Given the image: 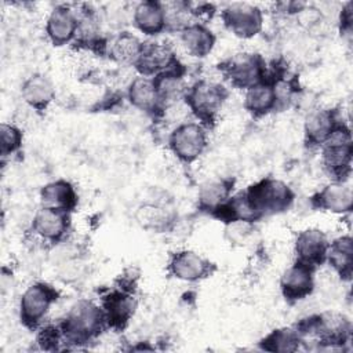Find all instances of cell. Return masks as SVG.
<instances>
[{
    "instance_id": "obj_1",
    "label": "cell",
    "mask_w": 353,
    "mask_h": 353,
    "mask_svg": "<svg viewBox=\"0 0 353 353\" xmlns=\"http://www.w3.org/2000/svg\"><path fill=\"white\" fill-rule=\"evenodd\" d=\"M294 192L280 179L265 178L245 190L230 196L214 215L228 222H254L291 207Z\"/></svg>"
},
{
    "instance_id": "obj_2",
    "label": "cell",
    "mask_w": 353,
    "mask_h": 353,
    "mask_svg": "<svg viewBox=\"0 0 353 353\" xmlns=\"http://www.w3.org/2000/svg\"><path fill=\"white\" fill-rule=\"evenodd\" d=\"M59 327L65 339L84 343L97 338L108 327V321L101 306L88 299H80L69 309Z\"/></svg>"
},
{
    "instance_id": "obj_3",
    "label": "cell",
    "mask_w": 353,
    "mask_h": 353,
    "mask_svg": "<svg viewBox=\"0 0 353 353\" xmlns=\"http://www.w3.org/2000/svg\"><path fill=\"white\" fill-rule=\"evenodd\" d=\"M226 97L228 91L223 85L205 79L196 81L185 91L183 95L188 108L203 125L215 120Z\"/></svg>"
},
{
    "instance_id": "obj_4",
    "label": "cell",
    "mask_w": 353,
    "mask_h": 353,
    "mask_svg": "<svg viewBox=\"0 0 353 353\" xmlns=\"http://www.w3.org/2000/svg\"><path fill=\"white\" fill-rule=\"evenodd\" d=\"M321 146V159L325 171L335 181H343L352 168L353 146L350 130L345 124L338 123L328 139Z\"/></svg>"
},
{
    "instance_id": "obj_5",
    "label": "cell",
    "mask_w": 353,
    "mask_h": 353,
    "mask_svg": "<svg viewBox=\"0 0 353 353\" xmlns=\"http://www.w3.org/2000/svg\"><path fill=\"white\" fill-rule=\"evenodd\" d=\"M265 61L259 54L240 52L222 62L219 69L233 87L248 90L265 80Z\"/></svg>"
},
{
    "instance_id": "obj_6",
    "label": "cell",
    "mask_w": 353,
    "mask_h": 353,
    "mask_svg": "<svg viewBox=\"0 0 353 353\" xmlns=\"http://www.w3.org/2000/svg\"><path fill=\"white\" fill-rule=\"evenodd\" d=\"M296 331L301 336L305 334H313L324 343L336 345L343 343L349 338L350 323L341 313L325 312L305 319L296 325Z\"/></svg>"
},
{
    "instance_id": "obj_7",
    "label": "cell",
    "mask_w": 353,
    "mask_h": 353,
    "mask_svg": "<svg viewBox=\"0 0 353 353\" xmlns=\"http://www.w3.org/2000/svg\"><path fill=\"white\" fill-rule=\"evenodd\" d=\"M57 299L58 291L52 285L47 283H34L29 285L19 302V317L23 325L34 330Z\"/></svg>"
},
{
    "instance_id": "obj_8",
    "label": "cell",
    "mask_w": 353,
    "mask_h": 353,
    "mask_svg": "<svg viewBox=\"0 0 353 353\" xmlns=\"http://www.w3.org/2000/svg\"><path fill=\"white\" fill-rule=\"evenodd\" d=\"M171 152L183 163L197 160L207 148V131L201 123H182L168 138Z\"/></svg>"
},
{
    "instance_id": "obj_9",
    "label": "cell",
    "mask_w": 353,
    "mask_h": 353,
    "mask_svg": "<svg viewBox=\"0 0 353 353\" xmlns=\"http://www.w3.org/2000/svg\"><path fill=\"white\" fill-rule=\"evenodd\" d=\"M221 17L226 29L241 39L256 36L263 23L262 11L248 3H232L222 10Z\"/></svg>"
},
{
    "instance_id": "obj_10",
    "label": "cell",
    "mask_w": 353,
    "mask_h": 353,
    "mask_svg": "<svg viewBox=\"0 0 353 353\" xmlns=\"http://www.w3.org/2000/svg\"><path fill=\"white\" fill-rule=\"evenodd\" d=\"M313 272L314 268L298 261L284 270L280 279V290L285 301L296 302L312 294L314 288Z\"/></svg>"
},
{
    "instance_id": "obj_11",
    "label": "cell",
    "mask_w": 353,
    "mask_h": 353,
    "mask_svg": "<svg viewBox=\"0 0 353 353\" xmlns=\"http://www.w3.org/2000/svg\"><path fill=\"white\" fill-rule=\"evenodd\" d=\"M79 29L77 11L69 6L59 4L50 12L46 23V33L54 46H63L76 39Z\"/></svg>"
},
{
    "instance_id": "obj_12",
    "label": "cell",
    "mask_w": 353,
    "mask_h": 353,
    "mask_svg": "<svg viewBox=\"0 0 353 353\" xmlns=\"http://www.w3.org/2000/svg\"><path fill=\"white\" fill-rule=\"evenodd\" d=\"M70 226V212L43 207L37 210L32 221V230L50 243L61 241Z\"/></svg>"
},
{
    "instance_id": "obj_13",
    "label": "cell",
    "mask_w": 353,
    "mask_h": 353,
    "mask_svg": "<svg viewBox=\"0 0 353 353\" xmlns=\"http://www.w3.org/2000/svg\"><path fill=\"white\" fill-rule=\"evenodd\" d=\"M330 241L323 230L310 228L298 233L295 239L296 261L312 268L325 262Z\"/></svg>"
},
{
    "instance_id": "obj_14",
    "label": "cell",
    "mask_w": 353,
    "mask_h": 353,
    "mask_svg": "<svg viewBox=\"0 0 353 353\" xmlns=\"http://www.w3.org/2000/svg\"><path fill=\"white\" fill-rule=\"evenodd\" d=\"M168 272L183 281H199L211 273V263L208 259L192 250H182L171 255L168 262Z\"/></svg>"
},
{
    "instance_id": "obj_15",
    "label": "cell",
    "mask_w": 353,
    "mask_h": 353,
    "mask_svg": "<svg viewBox=\"0 0 353 353\" xmlns=\"http://www.w3.org/2000/svg\"><path fill=\"white\" fill-rule=\"evenodd\" d=\"M175 65H178V62L168 46L163 43H143L142 52L134 66L139 76L154 77Z\"/></svg>"
},
{
    "instance_id": "obj_16",
    "label": "cell",
    "mask_w": 353,
    "mask_h": 353,
    "mask_svg": "<svg viewBox=\"0 0 353 353\" xmlns=\"http://www.w3.org/2000/svg\"><path fill=\"white\" fill-rule=\"evenodd\" d=\"M312 203L316 208L335 212L346 214L350 212L353 205V190L349 183L343 181H334L332 183L324 186L312 197Z\"/></svg>"
},
{
    "instance_id": "obj_17",
    "label": "cell",
    "mask_w": 353,
    "mask_h": 353,
    "mask_svg": "<svg viewBox=\"0 0 353 353\" xmlns=\"http://www.w3.org/2000/svg\"><path fill=\"white\" fill-rule=\"evenodd\" d=\"M135 28L148 36H154L165 30L164 4L154 0L141 1L135 6L132 14Z\"/></svg>"
},
{
    "instance_id": "obj_18",
    "label": "cell",
    "mask_w": 353,
    "mask_h": 353,
    "mask_svg": "<svg viewBox=\"0 0 353 353\" xmlns=\"http://www.w3.org/2000/svg\"><path fill=\"white\" fill-rule=\"evenodd\" d=\"M279 103L276 83L263 80L245 91L244 108L254 117H262L274 110Z\"/></svg>"
},
{
    "instance_id": "obj_19",
    "label": "cell",
    "mask_w": 353,
    "mask_h": 353,
    "mask_svg": "<svg viewBox=\"0 0 353 353\" xmlns=\"http://www.w3.org/2000/svg\"><path fill=\"white\" fill-rule=\"evenodd\" d=\"M43 207L72 212L77 205V193L66 179H57L44 185L40 190Z\"/></svg>"
},
{
    "instance_id": "obj_20",
    "label": "cell",
    "mask_w": 353,
    "mask_h": 353,
    "mask_svg": "<svg viewBox=\"0 0 353 353\" xmlns=\"http://www.w3.org/2000/svg\"><path fill=\"white\" fill-rule=\"evenodd\" d=\"M127 98L134 108L145 113L154 114L157 110L163 108L152 77H135L128 85Z\"/></svg>"
},
{
    "instance_id": "obj_21",
    "label": "cell",
    "mask_w": 353,
    "mask_h": 353,
    "mask_svg": "<svg viewBox=\"0 0 353 353\" xmlns=\"http://www.w3.org/2000/svg\"><path fill=\"white\" fill-rule=\"evenodd\" d=\"M21 95L32 109L43 112L52 102L55 90L52 83L44 74L34 73L23 81L21 87Z\"/></svg>"
},
{
    "instance_id": "obj_22",
    "label": "cell",
    "mask_w": 353,
    "mask_h": 353,
    "mask_svg": "<svg viewBox=\"0 0 353 353\" xmlns=\"http://www.w3.org/2000/svg\"><path fill=\"white\" fill-rule=\"evenodd\" d=\"M179 34L185 50L196 58L207 57L215 46V34L200 22H190Z\"/></svg>"
},
{
    "instance_id": "obj_23",
    "label": "cell",
    "mask_w": 353,
    "mask_h": 353,
    "mask_svg": "<svg viewBox=\"0 0 353 353\" xmlns=\"http://www.w3.org/2000/svg\"><path fill=\"white\" fill-rule=\"evenodd\" d=\"M338 123L339 121L332 110L317 109L310 112L305 120L306 141L309 145H323Z\"/></svg>"
},
{
    "instance_id": "obj_24",
    "label": "cell",
    "mask_w": 353,
    "mask_h": 353,
    "mask_svg": "<svg viewBox=\"0 0 353 353\" xmlns=\"http://www.w3.org/2000/svg\"><path fill=\"white\" fill-rule=\"evenodd\" d=\"M325 261L343 280H350L353 273V240L349 234L335 239L328 245Z\"/></svg>"
},
{
    "instance_id": "obj_25",
    "label": "cell",
    "mask_w": 353,
    "mask_h": 353,
    "mask_svg": "<svg viewBox=\"0 0 353 353\" xmlns=\"http://www.w3.org/2000/svg\"><path fill=\"white\" fill-rule=\"evenodd\" d=\"M103 312L106 316L108 327L123 328L135 310V301L131 295L117 291L109 294L103 299Z\"/></svg>"
},
{
    "instance_id": "obj_26",
    "label": "cell",
    "mask_w": 353,
    "mask_h": 353,
    "mask_svg": "<svg viewBox=\"0 0 353 353\" xmlns=\"http://www.w3.org/2000/svg\"><path fill=\"white\" fill-rule=\"evenodd\" d=\"M143 48V43L130 32H121L108 46L109 58L120 65H135Z\"/></svg>"
},
{
    "instance_id": "obj_27",
    "label": "cell",
    "mask_w": 353,
    "mask_h": 353,
    "mask_svg": "<svg viewBox=\"0 0 353 353\" xmlns=\"http://www.w3.org/2000/svg\"><path fill=\"white\" fill-rule=\"evenodd\" d=\"M152 79L156 85L161 106H167L185 95L183 74L179 65H175L171 69L161 72Z\"/></svg>"
},
{
    "instance_id": "obj_28",
    "label": "cell",
    "mask_w": 353,
    "mask_h": 353,
    "mask_svg": "<svg viewBox=\"0 0 353 353\" xmlns=\"http://www.w3.org/2000/svg\"><path fill=\"white\" fill-rule=\"evenodd\" d=\"M233 189L230 179H211L201 185L199 190V208L205 212L216 211L229 197Z\"/></svg>"
},
{
    "instance_id": "obj_29",
    "label": "cell",
    "mask_w": 353,
    "mask_h": 353,
    "mask_svg": "<svg viewBox=\"0 0 353 353\" xmlns=\"http://www.w3.org/2000/svg\"><path fill=\"white\" fill-rule=\"evenodd\" d=\"M135 219L141 228L156 233H161L171 226L174 216L167 208L157 204L146 203L137 210Z\"/></svg>"
},
{
    "instance_id": "obj_30",
    "label": "cell",
    "mask_w": 353,
    "mask_h": 353,
    "mask_svg": "<svg viewBox=\"0 0 353 353\" xmlns=\"http://www.w3.org/2000/svg\"><path fill=\"white\" fill-rule=\"evenodd\" d=\"M302 342L296 328H280L272 331L261 342V349L268 352H295Z\"/></svg>"
},
{
    "instance_id": "obj_31",
    "label": "cell",
    "mask_w": 353,
    "mask_h": 353,
    "mask_svg": "<svg viewBox=\"0 0 353 353\" xmlns=\"http://www.w3.org/2000/svg\"><path fill=\"white\" fill-rule=\"evenodd\" d=\"M23 135L18 127L8 123L0 125V153L3 157L14 154L22 145Z\"/></svg>"
},
{
    "instance_id": "obj_32",
    "label": "cell",
    "mask_w": 353,
    "mask_h": 353,
    "mask_svg": "<svg viewBox=\"0 0 353 353\" xmlns=\"http://www.w3.org/2000/svg\"><path fill=\"white\" fill-rule=\"evenodd\" d=\"M63 338L61 327L48 325L43 327L37 335V342L43 349H57V345Z\"/></svg>"
},
{
    "instance_id": "obj_33",
    "label": "cell",
    "mask_w": 353,
    "mask_h": 353,
    "mask_svg": "<svg viewBox=\"0 0 353 353\" xmlns=\"http://www.w3.org/2000/svg\"><path fill=\"white\" fill-rule=\"evenodd\" d=\"M339 21H341V29L346 30V32H350V28H352V3H346V6L342 8Z\"/></svg>"
}]
</instances>
